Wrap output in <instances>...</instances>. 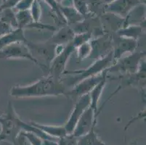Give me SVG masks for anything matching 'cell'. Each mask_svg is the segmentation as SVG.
Instances as JSON below:
<instances>
[{
    "label": "cell",
    "mask_w": 146,
    "mask_h": 145,
    "mask_svg": "<svg viewBox=\"0 0 146 145\" xmlns=\"http://www.w3.org/2000/svg\"><path fill=\"white\" fill-rule=\"evenodd\" d=\"M66 90L62 80H57L47 74L37 81L28 86H15L10 95L15 98L42 97L66 95Z\"/></svg>",
    "instance_id": "cell-1"
},
{
    "label": "cell",
    "mask_w": 146,
    "mask_h": 145,
    "mask_svg": "<svg viewBox=\"0 0 146 145\" xmlns=\"http://www.w3.org/2000/svg\"><path fill=\"white\" fill-rule=\"evenodd\" d=\"M114 62L115 61L113 59V51H111L107 55L105 56L104 58L95 60V62L92 64L91 66L87 68V69L72 70V71H65L63 75H74L71 78V85L74 86L76 83H77L82 79L103 73V72L111 68Z\"/></svg>",
    "instance_id": "cell-2"
},
{
    "label": "cell",
    "mask_w": 146,
    "mask_h": 145,
    "mask_svg": "<svg viewBox=\"0 0 146 145\" xmlns=\"http://www.w3.org/2000/svg\"><path fill=\"white\" fill-rule=\"evenodd\" d=\"M26 44L36 60L37 57L40 58L39 62L43 67V70L46 71H48L49 66L55 56L63 51L65 47L63 45L54 44L48 41L44 43H34L28 40Z\"/></svg>",
    "instance_id": "cell-3"
},
{
    "label": "cell",
    "mask_w": 146,
    "mask_h": 145,
    "mask_svg": "<svg viewBox=\"0 0 146 145\" xmlns=\"http://www.w3.org/2000/svg\"><path fill=\"white\" fill-rule=\"evenodd\" d=\"M18 114L13 108L11 102H9L7 107V112L5 115H0V124H1V133H0V141L10 140L14 142L15 139L20 131L21 128L16 121Z\"/></svg>",
    "instance_id": "cell-4"
},
{
    "label": "cell",
    "mask_w": 146,
    "mask_h": 145,
    "mask_svg": "<svg viewBox=\"0 0 146 145\" xmlns=\"http://www.w3.org/2000/svg\"><path fill=\"white\" fill-rule=\"evenodd\" d=\"M145 55V52H134L124 58H121L114 62L108 73L118 72L124 74H132L138 71L141 61Z\"/></svg>",
    "instance_id": "cell-5"
},
{
    "label": "cell",
    "mask_w": 146,
    "mask_h": 145,
    "mask_svg": "<svg viewBox=\"0 0 146 145\" xmlns=\"http://www.w3.org/2000/svg\"><path fill=\"white\" fill-rule=\"evenodd\" d=\"M0 59L29 60L42 69L41 64L34 58L26 42H13L6 46L0 51Z\"/></svg>",
    "instance_id": "cell-6"
},
{
    "label": "cell",
    "mask_w": 146,
    "mask_h": 145,
    "mask_svg": "<svg viewBox=\"0 0 146 145\" xmlns=\"http://www.w3.org/2000/svg\"><path fill=\"white\" fill-rule=\"evenodd\" d=\"M75 50L76 48L72 42L66 44L63 51L57 54L50 63L48 69V75L57 80H62V76L66 71L65 69L66 64Z\"/></svg>",
    "instance_id": "cell-7"
},
{
    "label": "cell",
    "mask_w": 146,
    "mask_h": 145,
    "mask_svg": "<svg viewBox=\"0 0 146 145\" xmlns=\"http://www.w3.org/2000/svg\"><path fill=\"white\" fill-rule=\"evenodd\" d=\"M108 73L107 70L101 74L82 79L76 83L70 91H66V96L76 101L82 96L89 94L103 78L108 76Z\"/></svg>",
    "instance_id": "cell-8"
},
{
    "label": "cell",
    "mask_w": 146,
    "mask_h": 145,
    "mask_svg": "<svg viewBox=\"0 0 146 145\" xmlns=\"http://www.w3.org/2000/svg\"><path fill=\"white\" fill-rule=\"evenodd\" d=\"M90 102H90V94H84L76 100L74 109L64 126L65 129L68 134H73L79 118L84 113V112L90 107Z\"/></svg>",
    "instance_id": "cell-9"
},
{
    "label": "cell",
    "mask_w": 146,
    "mask_h": 145,
    "mask_svg": "<svg viewBox=\"0 0 146 145\" xmlns=\"http://www.w3.org/2000/svg\"><path fill=\"white\" fill-rule=\"evenodd\" d=\"M90 43L92 47V52L89 58L91 59H100L113 51L111 34H104L100 36L91 39Z\"/></svg>",
    "instance_id": "cell-10"
},
{
    "label": "cell",
    "mask_w": 146,
    "mask_h": 145,
    "mask_svg": "<svg viewBox=\"0 0 146 145\" xmlns=\"http://www.w3.org/2000/svg\"><path fill=\"white\" fill-rule=\"evenodd\" d=\"M113 54L114 61L117 60L126 53H132L137 48V40L112 34Z\"/></svg>",
    "instance_id": "cell-11"
},
{
    "label": "cell",
    "mask_w": 146,
    "mask_h": 145,
    "mask_svg": "<svg viewBox=\"0 0 146 145\" xmlns=\"http://www.w3.org/2000/svg\"><path fill=\"white\" fill-rule=\"evenodd\" d=\"M141 4L140 0H115L112 3L106 5L105 13H112L125 19L130 12Z\"/></svg>",
    "instance_id": "cell-12"
},
{
    "label": "cell",
    "mask_w": 146,
    "mask_h": 145,
    "mask_svg": "<svg viewBox=\"0 0 146 145\" xmlns=\"http://www.w3.org/2000/svg\"><path fill=\"white\" fill-rule=\"evenodd\" d=\"M97 119L98 118L95 117V111L90 106L79 118L73 134L77 138L82 137L87 134L92 128L95 127Z\"/></svg>",
    "instance_id": "cell-13"
},
{
    "label": "cell",
    "mask_w": 146,
    "mask_h": 145,
    "mask_svg": "<svg viewBox=\"0 0 146 145\" xmlns=\"http://www.w3.org/2000/svg\"><path fill=\"white\" fill-rule=\"evenodd\" d=\"M75 36V33L71 26L67 25L60 28L47 41L52 44L56 45H64L72 42Z\"/></svg>",
    "instance_id": "cell-14"
},
{
    "label": "cell",
    "mask_w": 146,
    "mask_h": 145,
    "mask_svg": "<svg viewBox=\"0 0 146 145\" xmlns=\"http://www.w3.org/2000/svg\"><path fill=\"white\" fill-rule=\"evenodd\" d=\"M24 34V30L21 28H16L11 32L0 36V51L6 46L13 42H27Z\"/></svg>",
    "instance_id": "cell-15"
},
{
    "label": "cell",
    "mask_w": 146,
    "mask_h": 145,
    "mask_svg": "<svg viewBox=\"0 0 146 145\" xmlns=\"http://www.w3.org/2000/svg\"><path fill=\"white\" fill-rule=\"evenodd\" d=\"M108 76L103 78L101 81L100 82L97 86H95L93 89L92 90L89 94L90 97V107L93 109L95 113V117L98 118V102H99L100 98L103 94V89L106 86V82H107Z\"/></svg>",
    "instance_id": "cell-16"
},
{
    "label": "cell",
    "mask_w": 146,
    "mask_h": 145,
    "mask_svg": "<svg viewBox=\"0 0 146 145\" xmlns=\"http://www.w3.org/2000/svg\"><path fill=\"white\" fill-rule=\"evenodd\" d=\"M59 9L63 15V18L66 21V23L68 26L73 24L77 23L84 20V17L81 15L73 6L63 7L59 5Z\"/></svg>",
    "instance_id": "cell-17"
},
{
    "label": "cell",
    "mask_w": 146,
    "mask_h": 145,
    "mask_svg": "<svg viewBox=\"0 0 146 145\" xmlns=\"http://www.w3.org/2000/svg\"><path fill=\"white\" fill-rule=\"evenodd\" d=\"M30 124L36 127L37 128H39V130L43 131L44 133H45L50 136L57 138V139L62 137L67 134L64 126H47V125L40 124V123H36V122H31Z\"/></svg>",
    "instance_id": "cell-18"
},
{
    "label": "cell",
    "mask_w": 146,
    "mask_h": 145,
    "mask_svg": "<svg viewBox=\"0 0 146 145\" xmlns=\"http://www.w3.org/2000/svg\"><path fill=\"white\" fill-rule=\"evenodd\" d=\"M143 30L144 28L140 25H128L119 29L115 34L120 36L137 40L143 34Z\"/></svg>",
    "instance_id": "cell-19"
},
{
    "label": "cell",
    "mask_w": 146,
    "mask_h": 145,
    "mask_svg": "<svg viewBox=\"0 0 146 145\" xmlns=\"http://www.w3.org/2000/svg\"><path fill=\"white\" fill-rule=\"evenodd\" d=\"M78 145H107L98 138L93 127L84 136L78 138Z\"/></svg>",
    "instance_id": "cell-20"
},
{
    "label": "cell",
    "mask_w": 146,
    "mask_h": 145,
    "mask_svg": "<svg viewBox=\"0 0 146 145\" xmlns=\"http://www.w3.org/2000/svg\"><path fill=\"white\" fill-rule=\"evenodd\" d=\"M87 7H88L89 13L100 17L105 13V7L106 5L103 0H87Z\"/></svg>",
    "instance_id": "cell-21"
},
{
    "label": "cell",
    "mask_w": 146,
    "mask_h": 145,
    "mask_svg": "<svg viewBox=\"0 0 146 145\" xmlns=\"http://www.w3.org/2000/svg\"><path fill=\"white\" fill-rule=\"evenodd\" d=\"M77 52V58L79 61L86 58H89L92 52V47L90 42L80 45L76 49Z\"/></svg>",
    "instance_id": "cell-22"
},
{
    "label": "cell",
    "mask_w": 146,
    "mask_h": 145,
    "mask_svg": "<svg viewBox=\"0 0 146 145\" xmlns=\"http://www.w3.org/2000/svg\"><path fill=\"white\" fill-rule=\"evenodd\" d=\"M92 39V36L91 33H83V34H75L74 38L72 41V44L74 47L76 49L80 45L89 42Z\"/></svg>",
    "instance_id": "cell-23"
},
{
    "label": "cell",
    "mask_w": 146,
    "mask_h": 145,
    "mask_svg": "<svg viewBox=\"0 0 146 145\" xmlns=\"http://www.w3.org/2000/svg\"><path fill=\"white\" fill-rule=\"evenodd\" d=\"M72 1L73 7L84 17H85L89 14L87 0H72Z\"/></svg>",
    "instance_id": "cell-24"
},
{
    "label": "cell",
    "mask_w": 146,
    "mask_h": 145,
    "mask_svg": "<svg viewBox=\"0 0 146 145\" xmlns=\"http://www.w3.org/2000/svg\"><path fill=\"white\" fill-rule=\"evenodd\" d=\"M58 145H78V138L73 134H66L58 139Z\"/></svg>",
    "instance_id": "cell-25"
},
{
    "label": "cell",
    "mask_w": 146,
    "mask_h": 145,
    "mask_svg": "<svg viewBox=\"0 0 146 145\" xmlns=\"http://www.w3.org/2000/svg\"><path fill=\"white\" fill-rule=\"evenodd\" d=\"M30 13L34 22H39L42 10H41V5H39L38 0H34V1L32 5L30 8Z\"/></svg>",
    "instance_id": "cell-26"
},
{
    "label": "cell",
    "mask_w": 146,
    "mask_h": 145,
    "mask_svg": "<svg viewBox=\"0 0 146 145\" xmlns=\"http://www.w3.org/2000/svg\"><path fill=\"white\" fill-rule=\"evenodd\" d=\"M44 1L47 2V3L50 5V7L52 9L53 12H55V13H56V15L58 16V18L60 20V21H62V22L64 23L67 24L66 23V20L63 18V15H62L60 10L59 5L57 3V2L55 0H44Z\"/></svg>",
    "instance_id": "cell-27"
},
{
    "label": "cell",
    "mask_w": 146,
    "mask_h": 145,
    "mask_svg": "<svg viewBox=\"0 0 146 145\" xmlns=\"http://www.w3.org/2000/svg\"><path fill=\"white\" fill-rule=\"evenodd\" d=\"M13 145H33L27 137L25 136L23 131H20L15 139Z\"/></svg>",
    "instance_id": "cell-28"
},
{
    "label": "cell",
    "mask_w": 146,
    "mask_h": 145,
    "mask_svg": "<svg viewBox=\"0 0 146 145\" xmlns=\"http://www.w3.org/2000/svg\"><path fill=\"white\" fill-rule=\"evenodd\" d=\"M25 136L29 139L31 143L33 145H42V139L41 137H39V136H37L36 134H34L32 132H29V131H24Z\"/></svg>",
    "instance_id": "cell-29"
},
{
    "label": "cell",
    "mask_w": 146,
    "mask_h": 145,
    "mask_svg": "<svg viewBox=\"0 0 146 145\" xmlns=\"http://www.w3.org/2000/svg\"><path fill=\"white\" fill-rule=\"evenodd\" d=\"M34 0H21L19 3L15 6L17 11L18 10H30L31 7L32 5Z\"/></svg>",
    "instance_id": "cell-30"
},
{
    "label": "cell",
    "mask_w": 146,
    "mask_h": 145,
    "mask_svg": "<svg viewBox=\"0 0 146 145\" xmlns=\"http://www.w3.org/2000/svg\"><path fill=\"white\" fill-rule=\"evenodd\" d=\"M21 0H6L5 2L2 3V5H0V8L2 9L3 11L4 10H7V9H13V8L15 7L20 2Z\"/></svg>",
    "instance_id": "cell-31"
},
{
    "label": "cell",
    "mask_w": 146,
    "mask_h": 145,
    "mask_svg": "<svg viewBox=\"0 0 146 145\" xmlns=\"http://www.w3.org/2000/svg\"><path fill=\"white\" fill-rule=\"evenodd\" d=\"M57 3L60 6L63 7H70L73 6L72 0H55Z\"/></svg>",
    "instance_id": "cell-32"
},
{
    "label": "cell",
    "mask_w": 146,
    "mask_h": 145,
    "mask_svg": "<svg viewBox=\"0 0 146 145\" xmlns=\"http://www.w3.org/2000/svg\"><path fill=\"white\" fill-rule=\"evenodd\" d=\"M42 145H58V140L42 139Z\"/></svg>",
    "instance_id": "cell-33"
},
{
    "label": "cell",
    "mask_w": 146,
    "mask_h": 145,
    "mask_svg": "<svg viewBox=\"0 0 146 145\" xmlns=\"http://www.w3.org/2000/svg\"><path fill=\"white\" fill-rule=\"evenodd\" d=\"M115 0H103V2H104L105 5H108V4L112 3L113 2H114Z\"/></svg>",
    "instance_id": "cell-34"
},
{
    "label": "cell",
    "mask_w": 146,
    "mask_h": 145,
    "mask_svg": "<svg viewBox=\"0 0 146 145\" xmlns=\"http://www.w3.org/2000/svg\"><path fill=\"white\" fill-rule=\"evenodd\" d=\"M5 1H6V0H2V3H3V2H5Z\"/></svg>",
    "instance_id": "cell-35"
},
{
    "label": "cell",
    "mask_w": 146,
    "mask_h": 145,
    "mask_svg": "<svg viewBox=\"0 0 146 145\" xmlns=\"http://www.w3.org/2000/svg\"><path fill=\"white\" fill-rule=\"evenodd\" d=\"M2 9H1V8H0V13H2Z\"/></svg>",
    "instance_id": "cell-36"
},
{
    "label": "cell",
    "mask_w": 146,
    "mask_h": 145,
    "mask_svg": "<svg viewBox=\"0 0 146 145\" xmlns=\"http://www.w3.org/2000/svg\"><path fill=\"white\" fill-rule=\"evenodd\" d=\"M0 142H1V141H0Z\"/></svg>",
    "instance_id": "cell-37"
}]
</instances>
